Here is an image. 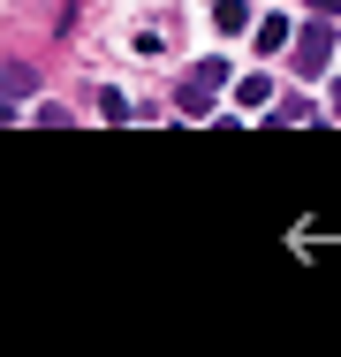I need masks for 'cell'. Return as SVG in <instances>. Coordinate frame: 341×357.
Masks as SVG:
<instances>
[{
  "instance_id": "obj_1",
  "label": "cell",
  "mask_w": 341,
  "mask_h": 357,
  "mask_svg": "<svg viewBox=\"0 0 341 357\" xmlns=\"http://www.w3.org/2000/svg\"><path fill=\"white\" fill-rule=\"evenodd\" d=\"M326 23H334V15H319V23H303V31H296V69H303V76H319V69H326V61L341 54Z\"/></svg>"
},
{
  "instance_id": "obj_2",
  "label": "cell",
  "mask_w": 341,
  "mask_h": 357,
  "mask_svg": "<svg viewBox=\"0 0 341 357\" xmlns=\"http://www.w3.org/2000/svg\"><path fill=\"white\" fill-rule=\"evenodd\" d=\"M220 84H228V61H198V69L182 76V107H190V114H205Z\"/></svg>"
},
{
  "instance_id": "obj_3",
  "label": "cell",
  "mask_w": 341,
  "mask_h": 357,
  "mask_svg": "<svg viewBox=\"0 0 341 357\" xmlns=\"http://www.w3.org/2000/svg\"><path fill=\"white\" fill-rule=\"evenodd\" d=\"M0 91H15V99L38 91V69H31V61H8V69H0Z\"/></svg>"
},
{
  "instance_id": "obj_4",
  "label": "cell",
  "mask_w": 341,
  "mask_h": 357,
  "mask_svg": "<svg viewBox=\"0 0 341 357\" xmlns=\"http://www.w3.org/2000/svg\"><path fill=\"white\" fill-rule=\"evenodd\" d=\"M235 99H243V107H266V99H273V76H266V69H251L243 84H235Z\"/></svg>"
},
{
  "instance_id": "obj_5",
  "label": "cell",
  "mask_w": 341,
  "mask_h": 357,
  "mask_svg": "<svg viewBox=\"0 0 341 357\" xmlns=\"http://www.w3.org/2000/svg\"><path fill=\"white\" fill-rule=\"evenodd\" d=\"M212 23H220V31H251V8H243V0H212Z\"/></svg>"
},
{
  "instance_id": "obj_6",
  "label": "cell",
  "mask_w": 341,
  "mask_h": 357,
  "mask_svg": "<svg viewBox=\"0 0 341 357\" xmlns=\"http://www.w3.org/2000/svg\"><path fill=\"white\" fill-rule=\"evenodd\" d=\"M273 46H288V23H280V15H266V23H258V54H273Z\"/></svg>"
},
{
  "instance_id": "obj_7",
  "label": "cell",
  "mask_w": 341,
  "mask_h": 357,
  "mask_svg": "<svg viewBox=\"0 0 341 357\" xmlns=\"http://www.w3.org/2000/svg\"><path fill=\"white\" fill-rule=\"evenodd\" d=\"M99 114H106V122H136V114H129V99H122V91H99Z\"/></svg>"
},
{
  "instance_id": "obj_8",
  "label": "cell",
  "mask_w": 341,
  "mask_h": 357,
  "mask_svg": "<svg viewBox=\"0 0 341 357\" xmlns=\"http://www.w3.org/2000/svg\"><path fill=\"white\" fill-rule=\"evenodd\" d=\"M311 259H319V266H341V251H334V243H319V251H311Z\"/></svg>"
},
{
  "instance_id": "obj_9",
  "label": "cell",
  "mask_w": 341,
  "mask_h": 357,
  "mask_svg": "<svg viewBox=\"0 0 341 357\" xmlns=\"http://www.w3.org/2000/svg\"><path fill=\"white\" fill-rule=\"evenodd\" d=\"M311 8H319V15H341V0H311Z\"/></svg>"
},
{
  "instance_id": "obj_10",
  "label": "cell",
  "mask_w": 341,
  "mask_h": 357,
  "mask_svg": "<svg viewBox=\"0 0 341 357\" xmlns=\"http://www.w3.org/2000/svg\"><path fill=\"white\" fill-rule=\"evenodd\" d=\"M0 122H15V107H8V99H0Z\"/></svg>"
},
{
  "instance_id": "obj_11",
  "label": "cell",
  "mask_w": 341,
  "mask_h": 357,
  "mask_svg": "<svg viewBox=\"0 0 341 357\" xmlns=\"http://www.w3.org/2000/svg\"><path fill=\"white\" fill-rule=\"evenodd\" d=\"M334 114H341V84H334Z\"/></svg>"
}]
</instances>
